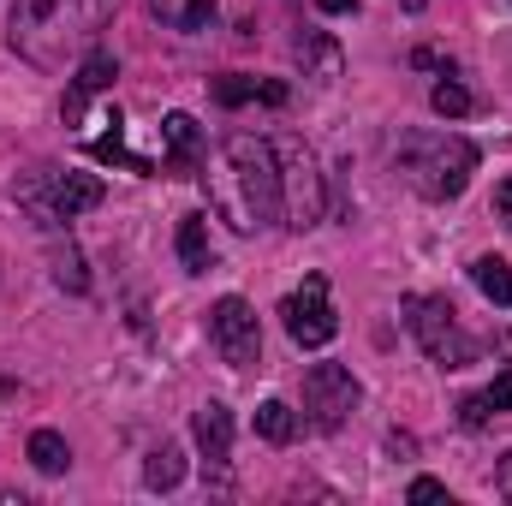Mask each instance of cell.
Returning <instances> with one entry per match:
<instances>
[{"mask_svg": "<svg viewBox=\"0 0 512 506\" xmlns=\"http://www.w3.org/2000/svg\"><path fill=\"white\" fill-rule=\"evenodd\" d=\"M203 185H209L215 215L233 233H256V227L280 221V155L256 131H233L215 149V161L203 155Z\"/></svg>", "mask_w": 512, "mask_h": 506, "instance_id": "obj_1", "label": "cell"}, {"mask_svg": "<svg viewBox=\"0 0 512 506\" xmlns=\"http://www.w3.org/2000/svg\"><path fill=\"white\" fill-rule=\"evenodd\" d=\"M114 6L120 0H18L12 6V24H6V42L36 72H66L108 30Z\"/></svg>", "mask_w": 512, "mask_h": 506, "instance_id": "obj_2", "label": "cell"}, {"mask_svg": "<svg viewBox=\"0 0 512 506\" xmlns=\"http://www.w3.org/2000/svg\"><path fill=\"white\" fill-rule=\"evenodd\" d=\"M477 161H483L477 143L459 137V131H405V137H399V173H405V185H411L417 197H429V203L465 197Z\"/></svg>", "mask_w": 512, "mask_h": 506, "instance_id": "obj_3", "label": "cell"}, {"mask_svg": "<svg viewBox=\"0 0 512 506\" xmlns=\"http://www.w3.org/2000/svg\"><path fill=\"white\" fill-rule=\"evenodd\" d=\"M12 197H18V209H24L30 221H42L48 233H60L66 221H78L84 209H96L108 191H102V179H96V173L30 167V173H18V179H12Z\"/></svg>", "mask_w": 512, "mask_h": 506, "instance_id": "obj_4", "label": "cell"}, {"mask_svg": "<svg viewBox=\"0 0 512 506\" xmlns=\"http://www.w3.org/2000/svg\"><path fill=\"white\" fill-rule=\"evenodd\" d=\"M399 310H405V328H411V340L423 346L429 364H441V370H465V364H477L483 346L459 328V310H453L447 298H435V292H411V298H399Z\"/></svg>", "mask_w": 512, "mask_h": 506, "instance_id": "obj_5", "label": "cell"}, {"mask_svg": "<svg viewBox=\"0 0 512 506\" xmlns=\"http://www.w3.org/2000/svg\"><path fill=\"white\" fill-rule=\"evenodd\" d=\"M274 155H280V221L292 233H310L322 221V203H328V185L316 173V155L298 137H280Z\"/></svg>", "mask_w": 512, "mask_h": 506, "instance_id": "obj_6", "label": "cell"}, {"mask_svg": "<svg viewBox=\"0 0 512 506\" xmlns=\"http://www.w3.org/2000/svg\"><path fill=\"white\" fill-rule=\"evenodd\" d=\"M358 405H364V387L346 364H310L304 370V411H310V423L322 435H334Z\"/></svg>", "mask_w": 512, "mask_h": 506, "instance_id": "obj_7", "label": "cell"}, {"mask_svg": "<svg viewBox=\"0 0 512 506\" xmlns=\"http://www.w3.org/2000/svg\"><path fill=\"white\" fill-rule=\"evenodd\" d=\"M280 322H286L292 346L322 352V346L340 334V316H334V304H328V280H322V274H304V286L280 304Z\"/></svg>", "mask_w": 512, "mask_h": 506, "instance_id": "obj_8", "label": "cell"}, {"mask_svg": "<svg viewBox=\"0 0 512 506\" xmlns=\"http://www.w3.org/2000/svg\"><path fill=\"white\" fill-rule=\"evenodd\" d=\"M209 340H215L221 364H233V370L262 364V328H256V310L245 298H221L209 310Z\"/></svg>", "mask_w": 512, "mask_h": 506, "instance_id": "obj_9", "label": "cell"}, {"mask_svg": "<svg viewBox=\"0 0 512 506\" xmlns=\"http://www.w3.org/2000/svg\"><path fill=\"white\" fill-rule=\"evenodd\" d=\"M191 435H197V453H203V477H209L215 489H227V483H233V411H227L221 399L197 405Z\"/></svg>", "mask_w": 512, "mask_h": 506, "instance_id": "obj_10", "label": "cell"}, {"mask_svg": "<svg viewBox=\"0 0 512 506\" xmlns=\"http://www.w3.org/2000/svg\"><path fill=\"white\" fill-rule=\"evenodd\" d=\"M114 78H120V60H114L108 48H90V54L72 66V90H66V102H60V120H66V126H78V120H84V108H90V96L114 90Z\"/></svg>", "mask_w": 512, "mask_h": 506, "instance_id": "obj_11", "label": "cell"}, {"mask_svg": "<svg viewBox=\"0 0 512 506\" xmlns=\"http://www.w3.org/2000/svg\"><path fill=\"white\" fill-rule=\"evenodd\" d=\"M203 131L191 114H167L161 120V173H179V179H191L197 167H203Z\"/></svg>", "mask_w": 512, "mask_h": 506, "instance_id": "obj_12", "label": "cell"}, {"mask_svg": "<svg viewBox=\"0 0 512 506\" xmlns=\"http://www.w3.org/2000/svg\"><path fill=\"white\" fill-rule=\"evenodd\" d=\"M215 102H221V108H245V102L286 108V84H256L245 72H227V78H215Z\"/></svg>", "mask_w": 512, "mask_h": 506, "instance_id": "obj_13", "label": "cell"}, {"mask_svg": "<svg viewBox=\"0 0 512 506\" xmlns=\"http://www.w3.org/2000/svg\"><path fill=\"white\" fill-rule=\"evenodd\" d=\"M179 262H185V274H209V268H215L209 215H185V221H179Z\"/></svg>", "mask_w": 512, "mask_h": 506, "instance_id": "obj_14", "label": "cell"}, {"mask_svg": "<svg viewBox=\"0 0 512 506\" xmlns=\"http://www.w3.org/2000/svg\"><path fill=\"white\" fill-rule=\"evenodd\" d=\"M149 12L167 24V30H203L215 18V0H149Z\"/></svg>", "mask_w": 512, "mask_h": 506, "instance_id": "obj_15", "label": "cell"}, {"mask_svg": "<svg viewBox=\"0 0 512 506\" xmlns=\"http://www.w3.org/2000/svg\"><path fill=\"white\" fill-rule=\"evenodd\" d=\"M471 280H477V292H483L489 304L512 310V268L501 256H477V262H471Z\"/></svg>", "mask_w": 512, "mask_h": 506, "instance_id": "obj_16", "label": "cell"}, {"mask_svg": "<svg viewBox=\"0 0 512 506\" xmlns=\"http://www.w3.org/2000/svg\"><path fill=\"white\" fill-rule=\"evenodd\" d=\"M256 435H262L268 447H286V441L298 435V417H292V405H286V399H262V405H256Z\"/></svg>", "mask_w": 512, "mask_h": 506, "instance_id": "obj_17", "label": "cell"}, {"mask_svg": "<svg viewBox=\"0 0 512 506\" xmlns=\"http://www.w3.org/2000/svg\"><path fill=\"white\" fill-rule=\"evenodd\" d=\"M30 465H36L42 477H60V471L72 465V447H66V435H54V429H36V435H30Z\"/></svg>", "mask_w": 512, "mask_h": 506, "instance_id": "obj_18", "label": "cell"}, {"mask_svg": "<svg viewBox=\"0 0 512 506\" xmlns=\"http://www.w3.org/2000/svg\"><path fill=\"white\" fill-rule=\"evenodd\" d=\"M179 477H185V453H179L173 441H161V447L143 459V483H149V489H179Z\"/></svg>", "mask_w": 512, "mask_h": 506, "instance_id": "obj_19", "label": "cell"}, {"mask_svg": "<svg viewBox=\"0 0 512 506\" xmlns=\"http://www.w3.org/2000/svg\"><path fill=\"white\" fill-rule=\"evenodd\" d=\"M298 60H304V66H316V78H322V84H328V78H340V48H334L328 36H304V42H298Z\"/></svg>", "mask_w": 512, "mask_h": 506, "instance_id": "obj_20", "label": "cell"}, {"mask_svg": "<svg viewBox=\"0 0 512 506\" xmlns=\"http://www.w3.org/2000/svg\"><path fill=\"white\" fill-rule=\"evenodd\" d=\"M429 108H435L441 120H465V114H471V90H465L459 78H441V84L429 90Z\"/></svg>", "mask_w": 512, "mask_h": 506, "instance_id": "obj_21", "label": "cell"}, {"mask_svg": "<svg viewBox=\"0 0 512 506\" xmlns=\"http://www.w3.org/2000/svg\"><path fill=\"white\" fill-rule=\"evenodd\" d=\"M54 280L66 286V292H90V274H84V256L78 245L66 239V245H54Z\"/></svg>", "mask_w": 512, "mask_h": 506, "instance_id": "obj_22", "label": "cell"}, {"mask_svg": "<svg viewBox=\"0 0 512 506\" xmlns=\"http://www.w3.org/2000/svg\"><path fill=\"white\" fill-rule=\"evenodd\" d=\"M483 399H489V411H507V417H512V370H501V376L489 381V387H483Z\"/></svg>", "mask_w": 512, "mask_h": 506, "instance_id": "obj_23", "label": "cell"}, {"mask_svg": "<svg viewBox=\"0 0 512 506\" xmlns=\"http://www.w3.org/2000/svg\"><path fill=\"white\" fill-rule=\"evenodd\" d=\"M489 417H495V411H489V399H483V393H471V399H459V423H465V429H483Z\"/></svg>", "mask_w": 512, "mask_h": 506, "instance_id": "obj_24", "label": "cell"}, {"mask_svg": "<svg viewBox=\"0 0 512 506\" xmlns=\"http://www.w3.org/2000/svg\"><path fill=\"white\" fill-rule=\"evenodd\" d=\"M405 495H411V501H447V483H435V477H417Z\"/></svg>", "mask_w": 512, "mask_h": 506, "instance_id": "obj_25", "label": "cell"}, {"mask_svg": "<svg viewBox=\"0 0 512 506\" xmlns=\"http://www.w3.org/2000/svg\"><path fill=\"white\" fill-rule=\"evenodd\" d=\"M495 221H507V227H512V179L495 185Z\"/></svg>", "mask_w": 512, "mask_h": 506, "instance_id": "obj_26", "label": "cell"}, {"mask_svg": "<svg viewBox=\"0 0 512 506\" xmlns=\"http://www.w3.org/2000/svg\"><path fill=\"white\" fill-rule=\"evenodd\" d=\"M316 12H358V0H316Z\"/></svg>", "mask_w": 512, "mask_h": 506, "instance_id": "obj_27", "label": "cell"}, {"mask_svg": "<svg viewBox=\"0 0 512 506\" xmlns=\"http://www.w3.org/2000/svg\"><path fill=\"white\" fill-rule=\"evenodd\" d=\"M501 495L512 501V453H507V465H501Z\"/></svg>", "mask_w": 512, "mask_h": 506, "instance_id": "obj_28", "label": "cell"}, {"mask_svg": "<svg viewBox=\"0 0 512 506\" xmlns=\"http://www.w3.org/2000/svg\"><path fill=\"white\" fill-rule=\"evenodd\" d=\"M423 6H429V0H405V12H423Z\"/></svg>", "mask_w": 512, "mask_h": 506, "instance_id": "obj_29", "label": "cell"}]
</instances>
